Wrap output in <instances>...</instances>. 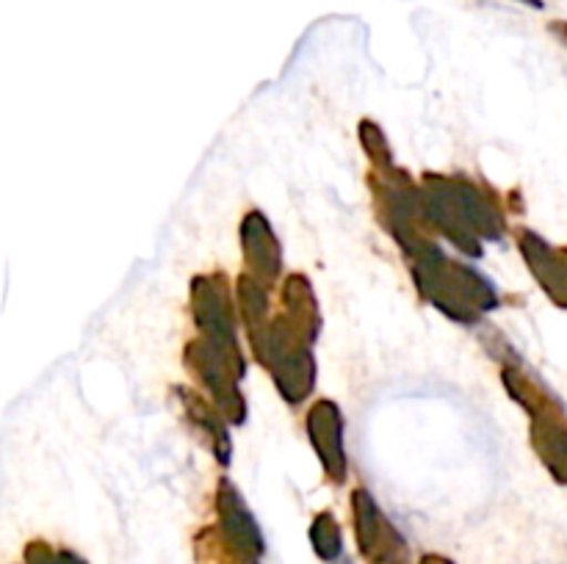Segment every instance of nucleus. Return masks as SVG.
Here are the masks:
<instances>
[{
	"mask_svg": "<svg viewBox=\"0 0 567 564\" xmlns=\"http://www.w3.org/2000/svg\"><path fill=\"white\" fill-rule=\"evenodd\" d=\"M518 3H526V6H537V9H540V0H518Z\"/></svg>",
	"mask_w": 567,
	"mask_h": 564,
	"instance_id": "nucleus-1",
	"label": "nucleus"
}]
</instances>
